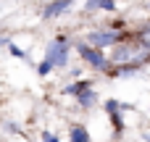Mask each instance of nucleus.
Segmentation results:
<instances>
[{"label": "nucleus", "mask_w": 150, "mask_h": 142, "mask_svg": "<svg viewBox=\"0 0 150 142\" xmlns=\"http://www.w3.org/2000/svg\"><path fill=\"white\" fill-rule=\"evenodd\" d=\"M76 53H79V58H82L84 63H90L92 69L108 71V74H111L113 63H111V58L103 55V50H98V47H92V45H87V42H79V45H76Z\"/></svg>", "instance_id": "1"}, {"label": "nucleus", "mask_w": 150, "mask_h": 142, "mask_svg": "<svg viewBox=\"0 0 150 142\" xmlns=\"http://www.w3.org/2000/svg\"><path fill=\"white\" fill-rule=\"evenodd\" d=\"M69 37H55L50 45H47V50H45V58L55 66V69H66L69 66Z\"/></svg>", "instance_id": "2"}, {"label": "nucleus", "mask_w": 150, "mask_h": 142, "mask_svg": "<svg viewBox=\"0 0 150 142\" xmlns=\"http://www.w3.org/2000/svg\"><path fill=\"white\" fill-rule=\"evenodd\" d=\"M121 40H124V34H121V32H111V29H95V32L87 34V45H92V47H98V50L113 47V45H119Z\"/></svg>", "instance_id": "3"}, {"label": "nucleus", "mask_w": 150, "mask_h": 142, "mask_svg": "<svg viewBox=\"0 0 150 142\" xmlns=\"http://www.w3.org/2000/svg\"><path fill=\"white\" fill-rule=\"evenodd\" d=\"M132 61H137V45H132V42L113 45V53H111V63L113 66H124V63H132Z\"/></svg>", "instance_id": "4"}, {"label": "nucleus", "mask_w": 150, "mask_h": 142, "mask_svg": "<svg viewBox=\"0 0 150 142\" xmlns=\"http://www.w3.org/2000/svg\"><path fill=\"white\" fill-rule=\"evenodd\" d=\"M71 5H74V0H53V3H47V5H45L42 18H58V16L69 13V8H71Z\"/></svg>", "instance_id": "5"}, {"label": "nucleus", "mask_w": 150, "mask_h": 142, "mask_svg": "<svg viewBox=\"0 0 150 142\" xmlns=\"http://www.w3.org/2000/svg\"><path fill=\"white\" fill-rule=\"evenodd\" d=\"M76 103H79L82 108H92V105H98V92L90 87V90H84V92L76 95Z\"/></svg>", "instance_id": "6"}, {"label": "nucleus", "mask_w": 150, "mask_h": 142, "mask_svg": "<svg viewBox=\"0 0 150 142\" xmlns=\"http://www.w3.org/2000/svg\"><path fill=\"white\" fill-rule=\"evenodd\" d=\"M69 140H71V142H92V140H90V132H87L82 124H74V126H71Z\"/></svg>", "instance_id": "7"}, {"label": "nucleus", "mask_w": 150, "mask_h": 142, "mask_svg": "<svg viewBox=\"0 0 150 142\" xmlns=\"http://www.w3.org/2000/svg\"><path fill=\"white\" fill-rule=\"evenodd\" d=\"M90 87H92V82H90V79H79V82L69 84V87L63 90V95H74V97H76L79 92H84V90H90Z\"/></svg>", "instance_id": "8"}, {"label": "nucleus", "mask_w": 150, "mask_h": 142, "mask_svg": "<svg viewBox=\"0 0 150 142\" xmlns=\"http://www.w3.org/2000/svg\"><path fill=\"white\" fill-rule=\"evenodd\" d=\"M53 69H55V66H53V63H50L47 58H42V63H37V74H40V76H47V74H50Z\"/></svg>", "instance_id": "9"}, {"label": "nucleus", "mask_w": 150, "mask_h": 142, "mask_svg": "<svg viewBox=\"0 0 150 142\" xmlns=\"http://www.w3.org/2000/svg\"><path fill=\"white\" fill-rule=\"evenodd\" d=\"M8 53H11L13 58H21V61H29V55H26V53H24V50H21L18 45H13V42L8 45Z\"/></svg>", "instance_id": "10"}, {"label": "nucleus", "mask_w": 150, "mask_h": 142, "mask_svg": "<svg viewBox=\"0 0 150 142\" xmlns=\"http://www.w3.org/2000/svg\"><path fill=\"white\" fill-rule=\"evenodd\" d=\"M103 3H105V0H87L84 8H87V13H92V11H98V8L103 11Z\"/></svg>", "instance_id": "11"}, {"label": "nucleus", "mask_w": 150, "mask_h": 142, "mask_svg": "<svg viewBox=\"0 0 150 142\" xmlns=\"http://www.w3.org/2000/svg\"><path fill=\"white\" fill-rule=\"evenodd\" d=\"M40 142H61V140H58L55 134H50V132H42V140Z\"/></svg>", "instance_id": "12"}, {"label": "nucleus", "mask_w": 150, "mask_h": 142, "mask_svg": "<svg viewBox=\"0 0 150 142\" xmlns=\"http://www.w3.org/2000/svg\"><path fill=\"white\" fill-rule=\"evenodd\" d=\"M148 58H150V55H148Z\"/></svg>", "instance_id": "13"}]
</instances>
